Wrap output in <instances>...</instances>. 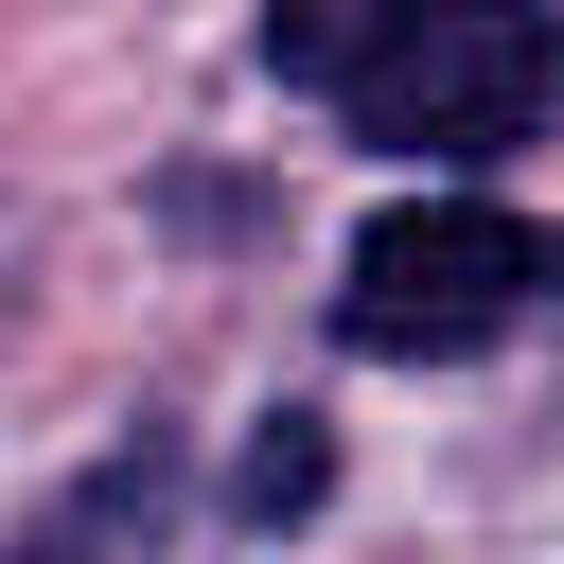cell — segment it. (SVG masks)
Masks as SVG:
<instances>
[{
  "label": "cell",
  "mask_w": 564,
  "mask_h": 564,
  "mask_svg": "<svg viewBox=\"0 0 564 564\" xmlns=\"http://www.w3.org/2000/svg\"><path fill=\"white\" fill-rule=\"evenodd\" d=\"M546 300V229L511 194H423V212H370L352 264H335V335L388 352V370H441V352H494L511 317Z\"/></svg>",
  "instance_id": "1"
},
{
  "label": "cell",
  "mask_w": 564,
  "mask_h": 564,
  "mask_svg": "<svg viewBox=\"0 0 564 564\" xmlns=\"http://www.w3.org/2000/svg\"><path fill=\"white\" fill-rule=\"evenodd\" d=\"M300 494H317V441H300V423H282V441H247V511H300Z\"/></svg>",
  "instance_id": "4"
},
{
  "label": "cell",
  "mask_w": 564,
  "mask_h": 564,
  "mask_svg": "<svg viewBox=\"0 0 564 564\" xmlns=\"http://www.w3.org/2000/svg\"><path fill=\"white\" fill-rule=\"evenodd\" d=\"M423 18H441V0H282V18H264V53H282L300 88H335V106H352V88H370Z\"/></svg>",
  "instance_id": "3"
},
{
  "label": "cell",
  "mask_w": 564,
  "mask_h": 564,
  "mask_svg": "<svg viewBox=\"0 0 564 564\" xmlns=\"http://www.w3.org/2000/svg\"><path fill=\"white\" fill-rule=\"evenodd\" d=\"M546 88H564L546 0H441V18L352 88V141H388V159H494V141L546 123Z\"/></svg>",
  "instance_id": "2"
}]
</instances>
